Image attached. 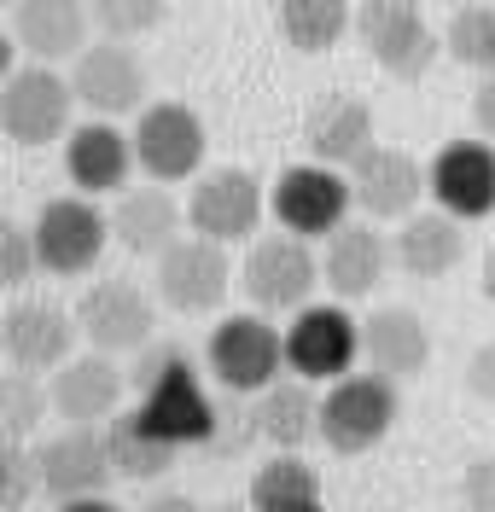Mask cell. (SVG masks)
Segmentation results:
<instances>
[{
  "label": "cell",
  "instance_id": "cell-2",
  "mask_svg": "<svg viewBox=\"0 0 495 512\" xmlns=\"http://www.w3.org/2000/svg\"><path fill=\"white\" fill-rule=\"evenodd\" d=\"M76 82L59 76L53 64H12L6 70V94H0V128H6V140L12 146H53V140H65L70 117H76Z\"/></svg>",
  "mask_w": 495,
  "mask_h": 512
},
{
  "label": "cell",
  "instance_id": "cell-34",
  "mask_svg": "<svg viewBox=\"0 0 495 512\" xmlns=\"http://www.w3.org/2000/svg\"><path fill=\"white\" fill-rule=\"evenodd\" d=\"M35 495H41V460L24 443H6V460H0V501H6V512H24Z\"/></svg>",
  "mask_w": 495,
  "mask_h": 512
},
{
  "label": "cell",
  "instance_id": "cell-37",
  "mask_svg": "<svg viewBox=\"0 0 495 512\" xmlns=\"http://www.w3.org/2000/svg\"><path fill=\"white\" fill-rule=\"evenodd\" d=\"M461 384H466V396H478V402H490V408H495V338L466 355Z\"/></svg>",
  "mask_w": 495,
  "mask_h": 512
},
{
  "label": "cell",
  "instance_id": "cell-11",
  "mask_svg": "<svg viewBox=\"0 0 495 512\" xmlns=\"http://www.w3.org/2000/svg\"><path fill=\"white\" fill-rule=\"evenodd\" d=\"M356 355H362V320L344 303H309L286 326V367L309 384L344 379L356 367Z\"/></svg>",
  "mask_w": 495,
  "mask_h": 512
},
{
  "label": "cell",
  "instance_id": "cell-1",
  "mask_svg": "<svg viewBox=\"0 0 495 512\" xmlns=\"http://www.w3.org/2000/svg\"><path fill=\"white\" fill-rule=\"evenodd\" d=\"M134 390H140L134 414L146 419L164 443L193 448L216 437V408H210L187 350H152L140 361V373H134Z\"/></svg>",
  "mask_w": 495,
  "mask_h": 512
},
{
  "label": "cell",
  "instance_id": "cell-33",
  "mask_svg": "<svg viewBox=\"0 0 495 512\" xmlns=\"http://www.w3.org/2000/svg\"><path fill=\"white\" fill-rule=\"evenodd\" d=\"M94 6V24L111 41H140V35H152L164 24L169 0H88Z\"/></svg>",
  "mask_w": 495,
  "mask_h": 512
},
{
  "label": "cell",
  "instance_id": "cell-32",
  "mask_svg": "<svg viewBox=\"0 0 495 512\" xmlns=\"http://www.w3.org/2000/svg\"><path fill=\"white\" fill-rule=\"evenodd\" d=\"M47 408H53V390H41L35 373H18V367H12V373L0 379V425H6V443L35 437L41 419H47Z\"/></svg>",
  "mask_w": 495,
  "mask_h": 512
},
{
  "label": "cell",
  "instance_id": "cell-41",
  "mask_svg": "<svg viewBox=\"0 0 495 512\" xmlns=\"http://www.w3.org/2000/svg\"><path fill=\"white\" fill-rule=\"evenodd\" d=\"M484 297H490V303H495V251L484 256Z\"/></svg>",
  "mask_w": 495,
  "mask_h": 512
},
{
  "label": "cell",
  "instance_id": "cell-5",
  "mask_svg": "<svg viewBox=\"0 0 495 512\" xmlns=\"http://www.w3.org/2000/svg\"><path fill=\"white\" fill-rule=\"evenodd\" d=\"M321 280H327L321 262L309 251V239H297V233H263V239H251V256L239 268V286H245V297L263 315H297V309H309V297H315Z\"/></svg>",
  "mask_w": 495,
  "mask_h": 512
},
{
  "label": "cell",
  "instance_id": "cell-39",
  "mask_svg": "<svg viewBox=\"0 0 495 512\" xmlns=\"http://www.w3.org/2000/svg\"><path fill=\"white\" fill-rule=\"evenodd\" d=\"M140 512H198V501H187V495H152Z\"/></svg>",
  "mask_w": 495,
  "mask_h": 512
},
{
  "label": "cell",
  "instance_id": "cell-28",
  "mask_svg": "<svg viewBox=\"0 0 495 512\" xmlns=\"http://www.w3.org/2000/svg\"><path fill=\"white\" fill-rule=\"evenodd\" d=\"M105 448H111V466H117V478L129 483H152L169 472V460H175V443H164L146 419L134 414H117L105 425Z\"/></svg>",
  "mask_w": 495,
  "mask_h": 512
},
{
  "label": "cell",
  "instance_id": "cell-8",
  "mask_svg": "<svg viewBox=\"0 0 495 512\" xmlns=\"http://www.w3.org/2000/svg\"><path fill=\"white\" fill-rule=\"evenodd\" d=\"M263 210H268V192L251 169L239 163H222V169H204L187 192V227L216 239V245H245L257 239L263 227Z\"/></svg>",
  "mask_w": 495,
  "mask_h": 512
},
{
  "label": "cell",
  "instance_id": "cell-18",
  "mask_svg": "<svg viewBox=\"0 0 495 512\" xmlns=\"http://www.w3.org/2000/svg\"><path fill=\"white\" fill-rule=\"evenodd\" d=\"M76 315H65L59 303H12L0 344H6V367L18 373H59L76 350Z\"/></svg>",
  "mask_w": 495,
  "mask_h": 512
},
{
  "label": "cell",
  "instance_id": "cell-16",
  "mask_svg": "<svg viewBox=\"0 0 495 512\" xmlns=\"http://www.w3.org/2000/svg\"><path fill=\"white\" fill-rule=\"evenodd\" d=\"M431 198L455 222L495 216V146L490 140H449L431 158Z\"/></svg>",
  "mask_w": 495,
  "mask_h": 512
},
{
  "label": "cell",
  "instance_id": "cell-21",
  "mask_svg": "<svg viewBox=\"0 0 495 512\" xmlns=\"http://www.w3.org/2000/svg\"><path fill=\"white\" fill-rule=\"evenodd\" d=\"M362 355H367V367H373L379 379H391V384L420 379V373L431 367L426 320L414 315V309H402V303L373 309V315L362 320Z\"/></svg>",
  "mask_w": 495,
  "mask_h": 512
},
{
  "label": "cell",
  "instance_id": "cell-24",
  "mask_svg": "<svg viewBox=\"0 0 495 512\" xmlns=\"http://www.w3.org/2000/svg\"><path fill=\"white\" fill-rule=\"evenodd\" d=\"M391 262H396V251L385 245V233L362 216V222H344L338 233H327L321 274H327V286L350 303V297H367V291L379 286Z\"/></svg>",
  "mask_w": 495,
  "mask_h": 512
},
{
  "label": "cell",
  "instance_id": "cell-6",
  "mask_svg": "<svg viewBox=\"0 0 495 512\" xmlns=\"http://www.w3.org/2000/svg\"><path fill=\"white\" fill-rule=\"evenodd\" d=\"M35 251H41V268L59 274V280H82L88 268H99L105 245L117 239L111 233V216L99 210L88 192H65V198H47L41 216H35Z\"/></svg>",
  "mask_w": 495,
  "mask_h": 512
},
{
  "label": "cell",
  "instance_id": "cell-31",
  "mask_svg": "<svg viewBox=\"0 0 495 512\" xmlns=\"http://www.w3.org/2000/svg\"><path fill=\"white\" fill-rule=\"evenodd\" d=\"M443 53L455 64H472L478 76L495 70V0H466L443 24Z\"/></svg>",
  "mask_w": 495,
  "mask_h": 512
},
{
  "label": "cell",
  "instance_id": "cell-14",
  "mask_svg": "<svg viewBox=\"0 0 495 512\" xmlns=\"http://www.w3.org/2000/svg\"><path fill=\"white\" fill-rule=\"evenodd\" d=\"M70 82H76V99L94 111V117H129V111H146V64L129 41H94L70 59Z\"/></svg>",
  "mask_w": 495,
  "mask_h": 512
},
{
  "label": "cell",
  "instance_id": "cell-40",
  "mask_svg": "<svg viewBox=\"0 0 495 512\" xmlns=\"http://www.w3.org/2000/svg\"><path fill=\"white\" fill-rule=\"evenodd\" d=\"M59 512H123V507H111L105 495H82V501H59Z\"/></svg>",
  "mask_w": 495,
  "mask_h": 512
},
{
  "label": "cell",
  "instance_id": "cell-7",
  "mask_svg": "<svg viewBox=\"0 0 495 512\" xmlns=\"http://www.w3.org/2000/svg\"><path fill=\"white\" fill-rule=\"evenodd\" d=\"M204 361L222 390L233 396H263L268 384L286 373V332H274L263 315H228L210 326Z\"/></svg>",
  "mask_w": 495,
  "mask_h": 512
},
{
  "label": "cell",
  "instance_id": "cell-15",
  "mask_svg": "<svg viewBox=\"0 0 495 512\" xmlns=\"http://www.w3.org/2000/svg\"><path fill=\"white\" fill-rule=\"evenodd\" d=\"M350 187H356V210L367 222H408L420 210V192H431V169L396 146H373L350 169Z\"/></svg>",
  "mask_w": 495,
  "mask_h": 512
},
{
  "label": "cell",
  "instance_id": "cell-42",
  "mask_svg": "<svg viewBox=\"0 0 495 512\" xmlns=\"http://www.w3.org/2000/svg\"><path fill=\"white\" fill-rule=\"evenodd\" d=\"M455 6H461V0H455Z\"/></svg>",
  "mask_w": 495,
  "mask_h": 512
},
{
  "label": "cell",
  "instance_id": "cell-27",
  "mask_svg": "<svg viewBox=\"0 0 495 512\" xmlns=\"http://www.w3.org/2000/svg\"><path fill=\"white\" fill-rule=\"evenodd\" d=\"M251 425H257V437H263L268 448H280V454H297L309 437H321V402H315L309 379H274L263 396H257Z\"/></svg>",
  "mask_w": 495,
  "mask_h": 512
},
{
  "label": "cell",
  "instance_id": "cell-36",
  "mask_svg": "<svg viewBox=\"0 0 495 512\" xmlns=\"http://www.w3.org/2000/svg\"><path fill=\"white\" fill-rule=\"evenodd\" d=\"M461 507L466 512H495V454H478L461 472Z\"/></svg>",
  "mask_w": 495,
  "mask_h": 512
},
{
  "label": "cell",
  "instance_id": "cell-26",
  "mask_svg": "<svg viewBox=\"0 0 495 512\" xmlns=\"http://www.w3.org/2000/svg\"><path fill=\"white\" fill-rule=\"evenodd\" d=\"M391 251H396V262H402V274H414V280H443V274L461 268L466 233L449 210H414L408 222L396 227Z\"/></svg>",
  "mask_w": 495,
  "mask_h": 512
},
{
  "label": "cell",
  "instance_id": "cell-3",
  "mask_svg": "<svg viewBox=\"0 0 495 512\" xmlns=\"http://www.w3.org/2000/svg\"><path fill=\"white\" fill-rule=\"evenodd\" d=\"M356 35H362L367 59L396 82H420L443 53V35L426 24L420 0H362L356 6Z\"/></svg>",
  "mask_w": 495,
  "mask_h": 512
},
{
  "label": "cell",
  "instance_id": "cell-9",
  "mask_svg": "<svg viewBox=\"0 0 495 512\" xmlns=\"http://www.w3.org/2000/svg\"><path fill=\"white\" fill-rule=\"evenodd\" d=\"M204 123H198L193 105L181 99H152L140 117H134V163L152 175V181H198L204 175Z\"/></svg>",
  "mask_w": 495,
  "mask_h": 512
},
{
  "label": "cell",
  "instance_id": "cell-23",
  "mask_svg": "<svg viewBox=\"0 0 495 512\" xmlns=\"http://www.w3.org/2000/svg\"><path fill=\"white\" fill-rule=\"evenodd\" d=\"M88 0H12V41L30 53L35 64L76 59L88 47Z\"/></svg>",
  "mask_w": 495,
  "mask_h": 512
},
{
  "label": "cell",
  "instance_id": "cell-19",
  "mask_svg": "<svg viewBox=\"0 0 495 512\" xmlns=\"http://www.w3.org/2000/svg\"><path fill=\"white\" fill-rule=\"evenodd\" d=\"M134 169V134L111 123V117H94V123H76L65 134V175L76 192H123Z\"/></svg>",
  "mask_w": 495,
  "mask_h": 512
},
{
  "label": "cell",
  "instance_id": "cell-25",
  "mask_svg": "<svg viewBox=\"0 0 495 512\" xmlns=\"http://www.w3.org/2000/svg\"><path fill=\"white\" fill-rule=\"evenodd\" d=\"M111 233L129 256H164L181 239V204L169 198L164 181L152 187H123L117 210H111Z\"/></svg>",
  "mask_w": 495,
  "mask_h": 512
},
{
  "label": "cell",
  "instance_id": "cell-35",
  "mask_svg": "<svg viewBox=\"0 0 495 512\" xmlns=\"http://www.w3.org/2000/svg\"><path fill=\"white\" fill-rule=\"evenodd\" d=\"M35 268H41V251H35V227L6 222V233H0V286H6V291L30 286Z\"/></svg>",
  "mask_w": 495,
  "mask_h": 512
},
{
  "label": "cell",
  "instance_id": "cell-17",
  "mask_svg": "<svg viewBox=\"0 0 495 512\" xmlns=\"http://www.w3.org/2000/svg\"><path fill=\"white\" fill-rule=\"evenodd\" d=\"M35 460H41V489H47L53 501L99 495L105 483L117 478L99 425H70V431H59V437H47V443L35 448Z\"/></svg>",
  "mask_w": 495,
  "mask_h": 512
},
{
  "label": "cell",
  "instance_id": "cell-30",
  "mask_svg": "<svg viewBox=\"0 0 495 512\" xmlns=\"http://www.w3.org/2000/svg\"><path fill=\"white\" fill-rule=\"evenodd\" d=\"M251 512H327V501H321L315 472L297 454H274L251 478Z\"/></svg>",
  "mask_w": 495,
  "mask_h": 512
},
{
  "label": "cell",
  "instance_id": "cell-20",
  "mask_svg": "<svg viewBox=\"0 0 495 512\" xmlns=\"http://www.w3.org/2000/svg\"><path fill=\"white\" fill-rule=\"evenodd\" d=\"M303 146L315 163H332V169H356V163L379 146L373 140V105L356 94H327L309 105L303 117Z\"/></svg>",
  "mask_w": 495,
  "mask_h": 512
},
{
  "label": "cell",
  "instance_id": "cell-22",
  "mask_svg": "<svg viewBox=\"0 0 495 512\" xmlns=\"http://www.w3.org/2000/svg\"><path fill=\"white\" fill-rule=\"evenodd\" d=\"M47 390H53V414L70 419V425H111L123 408V373L105 350L70 355Z\"/></svg>",
  "mask_w": 495,
  "mask_h": 512
},
{
  "label": "cell",
  "instance_id": "cell-13",
  "mask_svg": "<svg viewBox=\"0 0 495 512\" xmlns=\"http://www.w3.org/2000/svg\"><path fill=\"white\" fill-rule=\"evenodd\" d=\"M76 326L88 332V344L105 355H129L152 344V326L158 309L152 297L134 286V280H94V286L76 297Z\"/></svg>",
  "mask_w": 495,
  "mask_h": 512
},
{
  "label": "cell",
  "instance_id": "cell-4",
  "mask_svg": "<svg viewBox=\"0 0 495 512\" xmlns=\"http://www.w3.org/2000/svg\"><path fill=\"white\" fill-rule=\"evenodd\" d=\"M396 414H402V402H396L391 379H379V373H344L321 396V443L332 454H367V448H379L391 437Z\"/></svg>",
  "mask_w": 495,
  "mask_h": 512
},
{
  "label": "cell",
  "instance_id": "cell-10",
  "mask_svg": "<svg viewBox=\"0 0 495 512\" xmlns=\"http://www.w3.org/2000/svg\"><path fill=\"white\" fill-rule=\"evenodd\" d=\"M350 204H356V187H350V169H332V163H292L280 181H274V222L297 233V239H321V233H338L350 222Z\"/></svg>",
  "mask_w": 495,
  "mask_h": 512
},
{
  "label": "cell",
  "instance_id": "cell-29",
  "mask_svg": "<svg viewBox=\"0 0 495 512\" xmlns=\"http://www.w3.org/2000/svg\"><path fill=\"white\" fill-rule=\"evenodd\" d=\"M350 30H356L350 0H280V35L297 53H332Z\"/></svg>",
  "mask_w": 495,
  "mask_h": 512
},
{
  "label": "cell",
  "instance_id": "cell-12",
  "mask_svg": "<svg viewBox=\"0 0 495 512\" xmlns=\"http://www.w3.org/2000/svg\"><path fill=\"white\" fill-rule=\"evenodd\" d=\"M228 245H216V239H175L164 256H158V297H164L175 315H216L222 309V297H228Z\"/></svg>",
  "mask_w": 495,
  "mask_h": 512
},
{
  "label": "cell",
  "instance_id": "cell-38",
  "mask_svg": "<svg viewBox=\"0 0 495 512\" xmlns=\"http://www.w3.org/2000/svg\"><path fill=\"white\" fill-rule=\"evenodd\" d=\"M472 123H478V134H484V140H495V70H484V76H478V94H472Z\"/></svg>",
  "mask_w": 495,
  "mask_h": 512
}]
</instances>
